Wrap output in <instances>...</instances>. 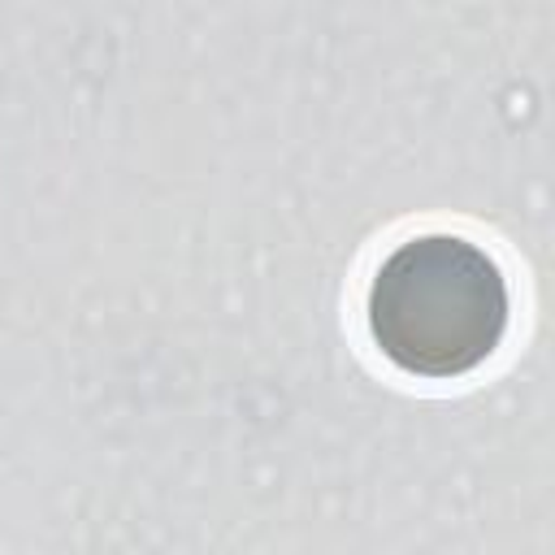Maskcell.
I'll return each instance as SVG.
<instances>
[{
    "label": "cell",
    "mask_w": 555,
    "mask_h": 555,
    "mask_svg": "<svg viewBox=\"0 0 555 555\" xmlns=\"http://www.w3.org/2000/svg\"><path fill=\"white\" fill-rule=\"evenodd\" d=\"M377 351L416 377H460L494 356L507 330V282L494 256L460 234L399 243L369 286Z\"/></svg>",
    "instance_id": "cell-1"
}]
</instances>
